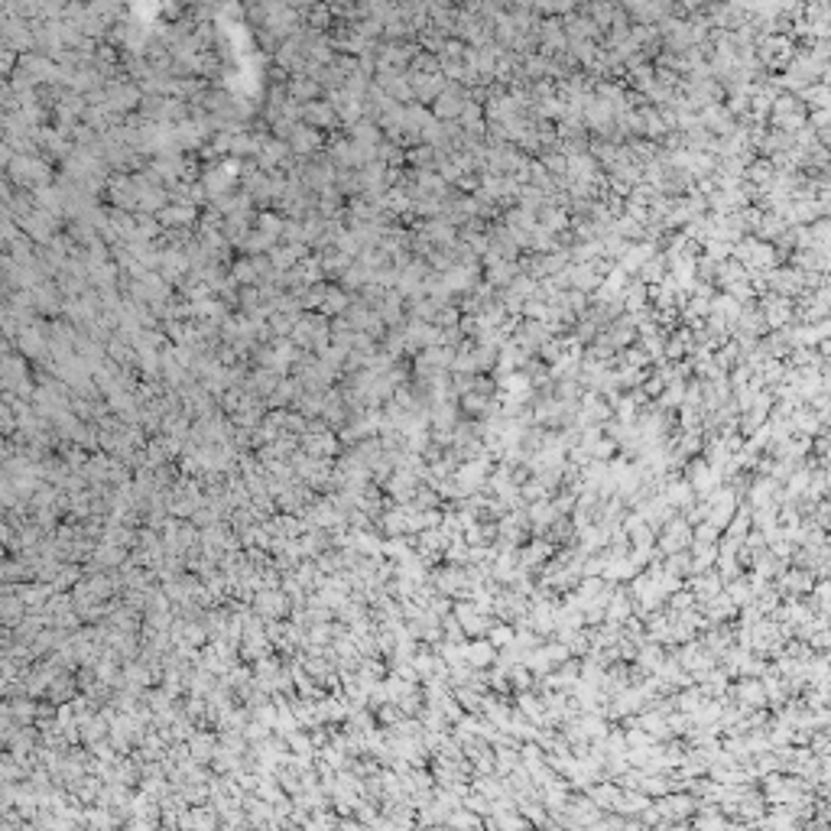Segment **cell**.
<instances>
[{
    "label": "cell",
    "instance_id": "5",
    "mask_svg": "<svg viewBox=\"0 0 831 831\" xmlns=\"http://www.w3.org/2000/svg\"><path fill=\"white\" fill-rule=\"evenodd\" d=\"M458 111V101H455V95H442L438 97V114H455Z\"/></svg>",
    "mask_w": 831,
    "mask_h": 831
},
{
    "label": "cell",
    "instance_id": "1",
    "mask_svg": "<svg viewBox=\"0 0 831 831\" xmlns=\"http://www.w3.org/2000/svg\"><path fill=\"white\" fill-rule=\"evenodd\" d=\"M292 143H296V149L306 153V149H312L319 143V133H315V130H306V127H296L292 130Z\"/></svg>",
    "mask_w": 831,
    "mask_h": 831
},
{
    "label": "cell",
    "instance_id": "4",
    "mask_svg": "<svg viewBox=\"0 0 831 831\" xmlns=\"http://www.w3.org/2000/svg\"><path fill=\"white\" fill-rule=\"evenodd\" d=\"M292 91H296L299 97H312L315 95V82H302V78H296V82H292Z\"/></svg>",
    "mask_w": 831,
    "mask_h": 831
},
{
    "label": "cell",
    "instance_id": "3",
    "mask_svg": "<svg viewBox=\"0 0 831 831\" xmlns=\"http://www.w3.org/2000/svg\"><path fill=\"white\" fill-rule=\"evenodd\" d=\"M306 118H312V120H319V124H325V120H331V111L325 104H312V107H306Z\"/></svg>",
    "mask_w": 831,
    "mask_h": 831
},
{
    "label": "cell",
    "instance_id": "2",
    "mask_svg": "<svg viewBox=\"0 0 831 831\" xmlns=\"http://www.w3.org/2000/svg\"><path fill=\"white\" fill-rule=\"evenodd\" d=\"M195 208L192 205H179V208H162V221H192Z\"/></svg>",
    "mask_w": 831,
    "mask_h": 831
}]
</instances>
